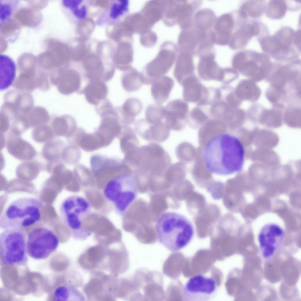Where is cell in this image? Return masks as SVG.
<instances>
[{
    "mask_svg": "<svg viewBox=\"0 0 301 301\" xmlns=\"http://www.w3.org/2000/svg\"><path fill=\"white\" fill-rule=\"evenodd\" d=\"M27 237L22 228L4 230L0 234L1 265H25L27 262Z\"/></svg>",
    "mask_w": 301,
    "mask_h": 301,
    "instance_id": "cell-8",
    "label": "cell"
},
{
    "mask_svg": "<svg viewBox=\"0 0 301 301\" xmlns=\"http://www.w3.org/2000/svg\"><path fill=\"white\" fill-rule=\"evenodd\" d=\"M20 28L19 23L12 19L3 23L0 27V33L3 36L8 37L16 34Z\"/></svg>",
    "mask_w": 301,
    "mask_h": 301,
    "instance_id": "cell-42",
    "label": "cell"
},
{
    "mask_svg": "<svg viewBox=\"0 0 301 301\" xmlns=\"http://www.w3.org/2000/svg\"><path fill=\"white\" fill-rule=\"evenodd\" d=\"M53 84L57 85L59 91L68 95L77 90L80 86V77L79 73L73 69H64L58 74Z\"/></svg>",
    "mask_w": 301,
    "mask_h": 301,
    "instance_id": "cell-18",
    "label": "cell"
},
{
    "mask_svg": "<svg viewBox=\"0 0 301 301\" xmlns=\"http://www.w3.org/2000/svg\"><path fill=\"white\" fill-rule=\"evenodd\" d=\"M198 70L199 74L203 78L223 80V70L218 67L212 57L203 58L199 63Z\"/></svg>",
    "mask_w": 301,
    "mask_h": 301,
    "instance_id": "cell-28",
    "label": "cell"
},
{
    "mask_svg": "<svg viewBox=\"0 0 301 301\" xmlns=\"http://www.w3.org/2000/svg\"><path fill=\"white\" fill-rule=\"evenodd\" d=\"M95 56L88 57L83 63L84 67L87 72V76L91 81L100 80L103 71L101 60Z\"/></svg>",
    "mask_w": 301,
    "mask_h": 301,
    "instance_id": "cell-35",
    "label": "cell"
},
{
    "mask_svg": "<svg viewBox=\"0 0 301 301\" xmlns=\"http://www.w3.org/2000/svg\"><path fill=\"white\" fill-rule=\"evenodd\" d=\"M6 148L10 154L20 160H29L36 154L35 149L30 143L20 135L10 132L7 136Z\"/></svg>",
    "mask_w": 301,
    "mask_h": 301,
    "instance_id": "cell-17",
    "label": "cell"
},
{
    "mask_svg": "<svg viewBox=\"0 0 301 301\" xmlns=\"http://www.w3.org/2000/svg\"><path fill=\"white\" fill-rule=\"evenodd\" d=\"M145 116L146 121L150 124L164 122V107L157 103L149 105L146 110Z\"/></svg>",
    "mask_w": 301,
    "mask_h": 301,
    "instance_id": "cell-38",
    "label": "cell"
},
{
    "mask_svg": "<svg viewBox=\"0 0 301 301\" xmlns=\"http://www.w3.org/2000/svg\"><path fill=\"white\" fill-rule=\"evenodd\" d=\"M91 209L88 201L77 195L67 197L61 204L60 212L62 220L76 239L83 240L89 235L88 233L82 229V223L83 219L90 213Z\"/></svg>",
    "mask_w": 301,
    "mask_h": 301,
    "instance_id": "cell-10",
    "label": "cell"
},
{
    "mask_svg": "<svg viewBox=\"0 0 301 301\" xmlns=\"http://www.w3.org/2000/svg\"><path fill=\"white\" fill-rule=\"evenodd\" d=\"M269 34L267 27L263 23L257 20L243 21L240 22V27L233 35L231 47L234 49L243 48L253 37L257 38Z\"/></svg>",
    "mask_w": 301,
    "mask_h": 301,
    "instance_id": "cell-15",
    "label": "cell"
},
{
    "mask_svg": "<svg viewBox=\"0 0 301 301\" xmlns=\"http://www.w3.org/2000/svg\"><path fill=\"white\" fill-rule=\"evenodd\" d=\"M183 96L186 101L195 102L198 101L202 95V88L196 78L188 77L183 81Z\"/></svg>",
    "mask_w": 301,
    "mask_h": 301,
    "instance_id": "cell-29",
    "label": "cell"
},
{
    "mask_svg": "<svg viewBox=\"0 0 301 301\" xmlns=\"http://www.w3.org/2000/svg\"><path fill=\"white\" fill-rule=\"evenodd\" d=\"M226 99L232 108H238L243 101L238 97L235 92L230 93L227 96Z\"/></svg>",
    "mask_w": 301,
    "mask_h": 301,
    "instance_id": "cell-44",
    "label": "cell"
},
{
    "mask_svg": "<svg viewBox=\"0 0 301 301\" xmlns=\"http://www.w3.org/2000/svg\"><path fill=\"white\" fill-rule=\"evenodd\" d=\"M60 142L54 138L47 142L42 149V155L49 162L58 161L60 155Z\"/></svg>",
    "mask_w": 301,
    "mask_h": 301,
    "instance_id": "cell-36",
    "label": "cell"
},
{
    "mask_svg": "<svg viewBox=\"0 0 301 301\" xmlns=\"http://www.w3.org/2000/svg\"><path fill=\"white\" fill-rule=\"evenodd\" d=\"M263 53L276 61L286 63L299 58L301 44L296 31L288 26L282 27L273 35L257 38Z\"/></svg>",
    "mask_w": 301,
    "mask_h": 301,
    "instance_id": "cell-4",
    "label": "cell"
},
{
    "mask_svg": "<svg viewBox=\"0 0 301 301\" xmlns=\"http://www.w3.org/2000/svg\"><path fill=\"white\" fill-rule=\"evenodd\" d=\"M12 8L10 4L0 2V19L2 21L8 19L11 15Z\"/></svg>",
    "mask_w": 301,
    "mask_h": 301,
    "instance_id": "cell-43",
    "label": "cell"
},
{
    "mask_svg": "<svg viewBox=\"0 0 301 301\" xmlns=\"http://www.w3.org/2000/svg\"><path fill=\"white\" fill-rule=\"evenodd\" d=\"M83 294L78 290L70 285H63L57 288L54 291L53 300H84Z\"/></svg>",
    "mask_w": 301,
    "mask_h": 301,
    "instance_id": "cell-33",
    "label": "cell"
},
{
    "mask_svg": "<svg viewBox=\"0 0 301 301\" xmlns=\"http://www.w3.org/2000/svg\"><path fill=\"white\" fill-rule=\"evenodd\" d=\"M245 154L243 145L238 138L224 133L208 140L204 149L203 158L206 167L211 172L228 175L242 169Z\"/></svg>",
    "mask_w": 301,
    "mask_h": 301,
    "instance_id": "cell-1",
    "label": "cell"
},
{
    "mask_svg": "<svg viewBox=\"0 0 301 301\" xmlns=\"http://www.w3.org/2000/svg\"><path fill=\"white\" fill-rule=\"evenodd\" d=\"M121 83L123 88L128 92H133L138 90L143 84L141 73L131 67L123 74Z\"/></svg>",
    "mask_w": 301,
    "mask_h": 301,
    "instance_id": "cell-31",
    "label": "cell"
},
{
    "mask_svg": "<svg viewBox=\"0 0 301 301\" xmlns=\"http://www.w3.org/2000/svg\"><path fill=\"white\" fill-rule=\"evenodd\" d=\"M217 286L214 280L201 275L190 278L186 283L182 292L184 301H209L215 296Z\"/></svg>",
    "mask_w": 301,
    "mask_h": 301,
    "instance_id": "cell-13",
    "label": "cell"
},
{
    "mask_svg": "<svg viewBox=\"0 0 301 301\" xmlns=\"http://www.w3.org/2000/svg\"><path fill=\"white\" fill-rule=\"evenodd\" d=\"M103 194L113 204L117 214L123 215L138 194L137 178L133 171H127L110 180Z\"/></svg>",
    "mask_w": 301,
    "mask_h": 301,
    "instance_id": "cell-6",
    "label": "cell"
},
{
    "mask_svg": "<svg viewBox=\"0 0 301 301\" xmlns=\"http://www.w3.org/2000/svg\"><path fill=\"white\" fill-rule=\"evenodd\" d=\"M0 90L8 88L13 83L16 75V68L14 61L9 57L0 55Z\"/></svg>",
    "mask_w": 301,
    "mask_h": 301,
    "instance_id": "cell-23",
    "label": "cell"
},
{
    "mask_svg": "<svg viewBox=\"0 0 301 301\" xmlns=\"http://www.w3.org/2000/svg\"><path fill=\"white\" fill-rule=\"evenodd\" d=\"M186 54L183 53L178 56L174 70L175 78L181 84L186 76L191 73L194 70L191 57Z\"/></svg>",
    "mask_w": 301,
    "mask_h": 301,
    "instance_id": "cell-30",
    "label": "cell"
},
{
    "mask_svg": "<svg viewBox=\"0 0 301 301\" xmlns=\"http://www.w3.org/2000/svg\"><path fill=\"white\" fill-rule=\"evenodd\" d=\"M84 93L88 101L91 104H96L106 96L107 88L101 80L91 81L85 88Z\"/></svg>",
    "mask_w": 301,
    "mask_h": 301,
    "instance_id": "cell-26",
    "label": "cell"
},
{
    "mask_svg": "<svg viewBox=\"0 0 301 301\" xmlns=\"http://www.w3.org/2000/svg\"><path fill=\"white\" fill-rule=\"evenodd\" d=\"M41 168L40 163L36 161L25 162L18 165L16 173L18 175L26 174L36 175L39 173Z\"/></svg>",
    "mask_w": 301,
    "mask_h": 301,
    "instance_id": "cell-40",
    "label": "cell"
},
{
    "mask_svg": "<svg viewBox=\"0 0 301 301\" xmlns=\"http://www.w3.org/2000/svg\"><path fill=\"white\" fill-rule=\"evenodd\" d=\"M272 63L271 58L263 53L245 50L235 55L232 63L235 69L256 82L265 80L271 69Z\"/></svg>",
    "mask_w": 301,
    "mask_h": 301,
    "instance_id": "cell-9",
    "label": "cell"
},
{
    "mask_svg": "<svg viewBox=\"0 0 301 301\" xmlns=\"http://www.w3.org/2000/svg\"><path fill=\"white\" fill-rule=\"evenodd\" d=\"M235 93L242 101H246L254 103L260 98L261 91L256 82L248 78L240 81L235 88Z\"/></svg>",
    "mask_w": 301,
    "mask_h": 301,
    "instance_id": "cell-20",
    "label": "cell"
},
{
    "mask_svg": "<svg viewBox=\"0 0 301 301\" xmlns=\"http://www.w3.org/2000/svg\"><path fill=\"white\" fill-rule=\"evenodd\" d=\"M121 42L118 47L114 61L119 69L126 71L131 67L133 60V50L131 42L127 41Z\"/></svg>",
    "mask_w": 301,
    "mask_h": 301,
    "instance_id": "cell-24",
    "label": "cell"
},
{
    "mask_svg": "<svg viewBox=\"0 0 301 301\" xmlns=\"http://www.w3.org/2000/svg\"><path fill=\"white\" fill-rule=\"evenodd\" d=\"M128 0H118L114 3L111 8L110 16L113 19H118L126 14L128 11Z\"/></svg>",
    "mask_w": 301,
    "mask_h": 301,
    "instance_id": "cell-41",
    "label": "cell"
},
{
    "mask_svg": "<svg viewBox=\"0 0 301 301\" xmlns=\"http://www.w3.org/2000/svg\"><path fill=\"white\" fill-rule=\"evenodd\" d=\"M168 153L160 145L153 142L139 146L133 170L136 174H165L171 164Z\"/></svg>",
    "mask_w": 301,
    "mask_h": 301,
    "instance_id": "cell-7",
    "label": "cell"
},
{
    "mask_svg": "<svg viewBox=\"0 0 301 301\" xmlns=\"http://www.w3.org/2000/svg\"><path fill=\"white\" fill-rule=\"evenodd\" d=\"M51 128L44 124L34 128L32 133L33 139L38 143L47 142L54 138Z\"/></svg>",
    "mask_w": 301,
    "mask_h": 301,
    "instance_id": "cell-39",
    "label": "cell"
},
{
    "mask_svg": "<svg viewBox=\"0 0 301 301\" xmlns=\"http://www.w3.org/2000/svg\"><path fill=\"white\" fill-rule=\"evenodd\" d=\"M59 243L58 237L52 230L45 227H37L28 235L27 253L36 260L45 259L56 250Z\"/></svg>",
    "mask_w": 301,
    "mask_h": 301,
    "instance_id": "cell-11",
    "label": "cell"
},
{
    "mask_svg": "<svg viewBox=\"0 0 301 301\" xmlns=\"http://www.w3.org/2000/svg\"><path fill=\"white\" fill-rule=\"evenodd\" d=\"M301 60L286 63L274 62L265 80L269 87L288 104L301 99Z\"/></svg>",
    "mask_w": 301,
    "mask_h": 301,
    "instance_id": "cell-2",
    "label": "cell"
},
{
    "mask_svg": "<svg viewBox=\"0 0 301 301\" xmlns=\"http://www.w3.org/2000/svg\"><path fill=\"white\" fill-rule=\"evenodd\" d=\"M151 84V95L157 103L161 104L168 98L173 87L174 82L170 77L163 76L155 80Z\"/></svg>",
    "mask_w": 301,
    "mask_h": 301,
    "instance_id": "cell-21",
    "label": "cell"
},
{
    "mask_svg": "<svg viewBox=\"0 0 301 301\" xmlns=\"http://www.w3.org/2000/svg\"><path fill=\"white\" fill-rule=\"evenodd\" d=\"M284 232L280 226L275 224L264 226L260 231L258 241L262 257L268 259L272 257L281 247Z\"/></svg>",
    "mask_w": 301,
    "mask_h": 301,
    "instance_id": "cell-14",
    "label": "cell"
},
{
    "mask_svg": "<svg viewBox=\"0 0 301 301\" xmlns=\"http://www.w3.org/2000/svg\"><path fill=\"white\" fill-rule=\"evenodd\" d=\"M42 203L35 198H18L5 208L1 216L0 228L4 230L11 228H22L33 225L41 218L40 209Z\"/></svg>",
    "mask_w": 301,
    "mask_h": 301,
    "instance_id": "cell-5",
    "label": "cell"
},
{
    "mask_svg": "<svg viewBox=\"0 0 301 301\" xmlns=\"http://www.w3.org/2000/svg\"><path fill=\"white\" fill-rule=\"evenodd\" d=\"M134 128L141 137L149 141H164L170 134V129L164 122L150 124L145 119L138 120L135 122Z\"/></svg>",
    "mask_w": 301,
    "mask_h": 301,
    "instance_id": "cell-16",
    "label": "cell"
},
{
    "mask_svg": "<svg viewBox=\"0 0 301 301\" xmlns=\"http://www.w3.org/2000/svg\"><path fill=\"white\" fill-rule=\"evenodd\" d=\"M122 139V148L125 154L133 151L139 146L138 140L134 130L131 127H125Z\"/></svg>",
    "mask_w": 301,
    "mask_h": 301,
    "instance_id": "cell-37",
    "label": "cell"
},
{
    "mask_svg": "<svg viewBox=\"0 0 301 301\" xmlns=\"http://www.w3.org/2000/svg\"><path fill=\"white\" fill-rule=\"evenodd\" d=\"M289 7L287 0H270L267 3L265 14L268 18L278 20L283 18Z\"/></svg>",
    "mask_w": 301,
    "mask_h": 301,
    "instance_id": "cell-34",
    "label": "cell"
},
{
    "mask_svg": "<svg viewBox=\"0 0 301 301\" xmlns=\"http://www.w3.org/2000/svg\"><path fill=\"white\" fill-rule=\"evenodd\" d=\"M159 242L172 252L186 247L191 241L194 228L185 216L173 212H166L159 217L155 226Z\"/></svg>",
    "mask_w": 301,
    "mask_h": 301,
    "instance_id": "cell-3",
    "label": "cell"
},
{
    "mask_svg": "<svg viewBox=\"0 0 301 301\" xmlns=\"http://www.w3.org/2000/svg\"><path fill=\"white\" fill-rule=\"evenodd\" d=\"M170 42L162 45L157 56L148 63L141 73L143 84L150 85L155 80L164 76L169 71L175 61V49Z\"/></svg>",
    "mask_w": 301,
    "mask_h": 301,
    "instance_id": "cell-12",
    "label": "cell"
},
{
    "mask_svg": "<svg viewBox=\"0 0 301 301\" xmlns=\"http://www.w3.org/2000/svg\"><path fill=\"white\" fill-rule=\"evenodd\" d=\"M164 108L165 123L170 129H175L178 120L186 114L188 107L185 102L176 99L169 102Z\"/></svg>",
    "mask_w": 301,
    "mask_h": 301,
    "instance_id": "cell-19",
    "label": "cell"
},
{
    "mask_svg": "<svg viewBox=\"0 0 301 301\" xmlns=\"http://www.w3.org/2000/svg\"><path fill=\"white\" fill-rule=\"evenodd\" d=\"M14 17L22 25L29 27L37 26L42 19L41 15L39 12L27 8L19 10L15 14Z\"/></svg>",
    "mask_w": 301,
    "mask_h": 301,
    "instance_id": "cell-32",
    "label": "cell"
},
{
    "mask_svg": "<svg viewBox=\"0 0 301 301\" xmlns=\"http://www.w3.org/2000/svg\"><path fill=\"white\" fill-rule=\"evenodd\" d=\"M267 3L265 0L245 1L239 9L240 20H257L265 13Z\"/></svg>",
    "mask_w": 301,
    "mask_h": 301,
    "instance_id": "cell-22",
    "label": "cell"
},
{
    "mask_svg": "<svg viewBox=\"0 0 301 301\" xmlns=\"http://www.w3.org/2000/svg\"><path fill=\"white\" fill-rule=\"evenodd\" d=\"M48 50L52 53L54 58L55 68L62 67L67 63L69 51L64 44L55 39L49 40L47 43Z\"/></svg>",
    "mask_w": 301,
    "mask_h": 301,
    "instance_id": "cell-25",
    "label": "cell"
},
{
    "mask_svg": "<svg viewBox=\"0 0 301 301\" xmlns=\"http://www.w3.org/2000/svg\"><path fill=\"white\" fill-rule=\"evenodd\" d=\"M142 108V103L138 98H128L124 102L121 108L123 123L128 125L134 123L136 116L140 113Z\"/></svg>",
    "mask_w": 301,
    "mask_h": 301,
    "instance_id": "cell-27",
    "label": "cell"
}]
</instances>
